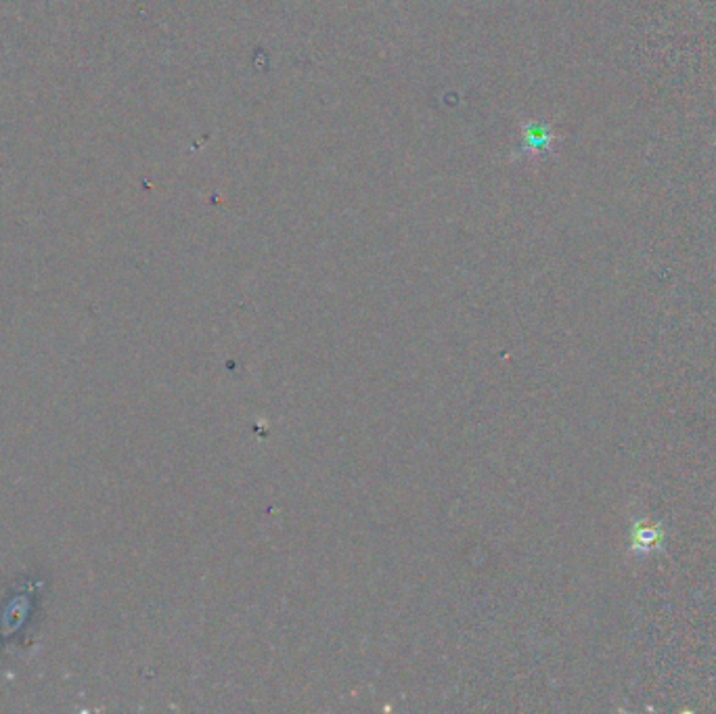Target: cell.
I'll return each mask as SVG.
<instances>
[{"mask_svg": "<svg viewBox=\"0 0 716 714\" xmlns=\"http://www.w3.org/2000/svg\"><path fill=\"white\" fill-rule=\"evenodd\" d=\"M664 543V530L652 520H639L631 532V545L635 553H652Z\"/></svg>", "mask_w": 716, "mask_h": 714, "instance_id": "obj_1", "label": "cell"}]
</instances>
